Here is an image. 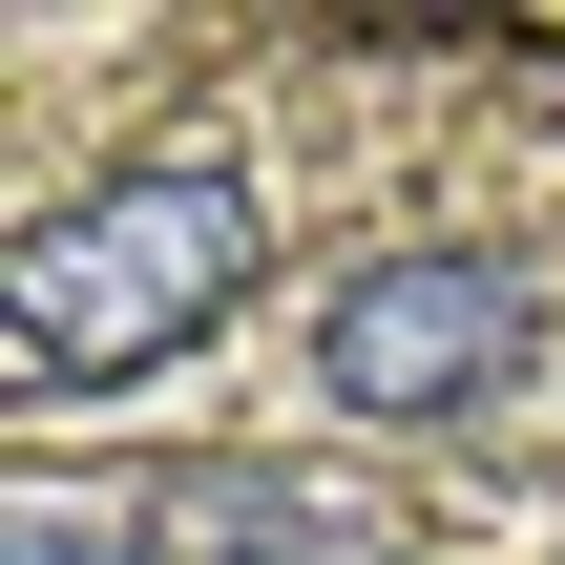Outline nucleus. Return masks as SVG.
<instances>
[{"label": "nucleus", "instance_id": "20e7f679", "mask_svg": "<svg viewBox=\"0 0 565 565\" xmlns=\"http://www.w3.org/2000/svg\"><path fill=\"white\" fill-rule=\"evenodd\" d=\"M0 565H147V524H63V503H42V524H21Z\"/></svg>", "mask_w": 565, "mask_h": 565}, {"label": "nucleus", "instance_id": "7ed1b4c3", "mask_svg": "<svg viewBox=\"0 0 565 565\" xmlns=\"http://www.w3.org/2000/svg\"><path fill=\"white\" fill-rule=\"evenodd\" d=\"M126 524H147V565H356V524L315 482H273V461H168Z\"/></svg>", "mask_w": 565, "mask_h": 565}, {"label": "nucleus", "instance_id": "f257e3e1", "mask_svg": "<svg viewBox=\"0 0 565 565\" xmlns=\"http://www.w3.org/2000/svg\"><path fill=\"white\" fill-rule=\"evenodd\" d=\"M252 273H273V210H252V168H210V147H147V168L63 189V210L0 252V377H21V398L147 377V356L231 335V315H252Z\"/></svg>", "mask_w": 565, "mask_h": 565}, {"label": "nucleus", "instance_id": "f03ea898", "mask_svg": "<svg viewBox=\"0 0 565 565\" xmlns=\"http://www.w3.org/2000/svg\"><path fill=\"white\" fill-rule=\"evenodd\" d=\"M545 356V273L524 252H377L315 294V398L335 419H482Z\"/></svg>", "mask_w": 565, "mask_h": 565}]
</instances>
